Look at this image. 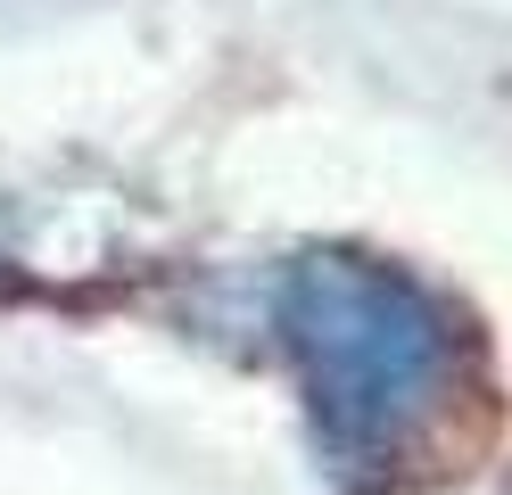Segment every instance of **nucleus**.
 Instances as JSON below:
<instances>
[{"mask_svg": "<svg viewBox=\"0 0 512 495\" xmlns=\"http://www.w3.org/2000/svg\"><path fill=\"white\" fill-rule=\"evenodd\" d=\"M290 347L314 380L331 438L347 454H389L430 421L446 388V347L430 306L372 264L314 256L290 273Z\"/></svg>", "mask_w": 512, "mask_h": 495, "instance_id": "nucleus-1", "label": "nucleus"}]
</instances>
